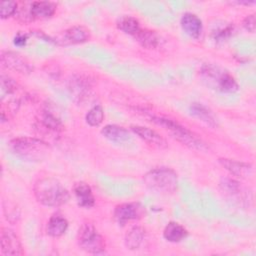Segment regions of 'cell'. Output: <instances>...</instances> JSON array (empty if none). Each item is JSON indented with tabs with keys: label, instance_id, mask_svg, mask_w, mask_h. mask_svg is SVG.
<instances>
[{
	"label": "cell",
	"instance_id": "7a4b0ae2",
	"mask_svg": "<svg viewBox=\"0 0 256 256\" xmlns=\"http://www.w3.org/2000/svg\"><path fill=\"white\" fill-rule=\"evenodd\" d=\"M151 121L168 131L172 135V137H174L183 145L199 151L207 149L206 144L200 137H198V135L190 131L185 126L181 125L176 120L162 116H154L151 118Z\"/></svg>",
	"mask_w": 256,
	"mask_h": 256
},
{
	"label": "cell",
	"instance_id": "603a6c76",
	"mask_svg": "<svg viewBox=\"0 0 256 256\" xmlns=\"http://www.w3.org/2000/svg\"><path fill=\"white\" fill-rule=\"evenodd\" d=\"M117 27L126 34L134 36L140 29L139 21L133 16L123 15L117 21Z\"/></svg>",
	"mask_w": 256,
	"mask_h": 256
},
{
	"label": "cell",
	"instance_id": "484cf974",
	"mask_svg": "<svg viewBox=\"0 0 256 256\" xmlns=\"http://www.w3.org/2000/svg\"><path fill=\"white\" fill-rule=\"evenodd\" d=\"M233 32H234L233 24H227L219 29H216L213 32V37H214L215 41H224V40L228 39L232 35Z\"/></svg>",
	"mask_w": 256,
	"mask_h": 256
},
{
	"label": "cell",
	"instance_id": "44dd1931",
	"mask_svg": "<svg viewBox=\"0 0 256 256\" xmlns=\"http://www.w3.org/2000/svg\"><path fill=\"white\" fill-rule=\"evenodd\" d=\"M145 237V230L140 226H133L125 235V246L130 250L138 249L143 243Z\"/></svg>",
	"mask_w": 256,
	"mask_h": 256
},
{
	"label": "cell",
	"instance_id": "ac0fdd59",
	"mask_svg": "<svg viewBox=\"0 0 256 256\" xmlns=\"http://www.w3.org/2000/svg\"><path fill=\"white\" fill-rule=\"evenodd\" d=\"M189 111H190L192 116L196 117L197 119H199L200 121L206 123L207 125H210L212 127L216 126L217 122H216V118H215L214 114L204 104L194 102V103H192L190 105Z\"/></svg>",
	"mask_w": 256,
	"mask_h": 256
},
{
	"label": "cell",
	"instance_id": "ba28073f",
	"mask_svg": "<svg viewBox=\"0 0 256 256\" xmlns=\"http://www.w3.org/2000/svg\"><path fill=\"white\" fill-rule=\"evenodd\" d=\"M222 192L228 197L229 200L233 201L234 204L243 206L244 203L250 201V192L245 190L238 181L231 178H223L220 182Z\"/></svg>",
	"mask_w": 256,
	"mask_h": 256
},
{
	"label": "cell",
	"instance_id": "83f0119b",
	"mask_svg": "<svg viewBox=\"0 0 256 256\" xmlns=\"http://www.w3.org/2000/svg\"><path fill=\"white\" fill-rule=\"evenodd\" d=\"M17 10V3L14 1H5L1 3L0 8V17L6 19L11 17Z\"/></svg>",
	"mask_w": 256,
	"mask_h": 256
},
{
	"label": "cell",
	"instance_id": "6da1fadb",
	"mask_svg": "<svg viewBox=\"0 0 256 256\" xmlns=\"http://www.w3.org/2000/svg\"><path fill=\"white\" fill-rule=\"evenodd\" d=\"M33 190L36 200L47 207H59L70 199L68 190L53 177L39 179L36 181Z\"/></svg>",
	"mask_w": 256,
	"mask_h": 256
},
{
	"label": "cell",
	"instance_id": "e0dca14e",
	"mask_svg": "<svg viewBox=\"0 0 256 256\" xmlns=\"http://www.w3.org/2000/svg\"><path fill=\"white\" fill-rule=\"evenodd\" d=\"M90 38V31L82 26L76 25L68 28L64 32V41L68 44H79L88 41Z\"/></svg>",
	"mask_w": 256,
	"mask_h": 256
},
{
	"label": "cell",
	"instance_id": "2e32d148",
	"mask_svg": "<svg viewBox=\"0 0 256 256\" xmlns=\"http://www.w3.org/2000/svg\"><path fill=\"white\" fill-rule=\"evenodd\" d=\"M56 4L50 1H34L30 5V15L33 19H48L54 15Z\"/></svg>",
	"mask_w": 256,
	"mask_h": 256
},
{
	"label": "cell",
	"instance_id": "5bb4252c",
	"mask_svg": "<svg viewBox=\"0 0 256 256\" xmlns=\"http://www.w3.org/2000/svg\"><path fill=\"white\" fill-rule=\"evenodd\" d=\"M101 134L110 142L125 144L131 140V135L127 129L115 124H108L101 129Z\"/></svg>",
	"mask_w": 256,
	"mask_h": 256
},
{
	"label": "cell",
	"instance_id": "cb8c5ba5",
	"mask_svg": "<svg viewBox=\"0 0 256 256\" xmlns=\"http://www.w3.org/2000/svg\"><path fill=\"white\" fill-rule=\"evenodd\" d=\"M40 123L43 125V127H45L47 130H50V131L59 132L63 130V125L61 121L56 116L51 114L49 111H44L42 113L40 118Z\"/></svg>",
	"mask_w": 256,
	"mask_h": 256
},
{
	"label": "cell",
	"instance_id": "d6986e66",
	"mask_svg": "<svg viewBox=\"0 0 256 256\" xmlns=\"http://www.w3.org/2000/svg\"><path fill=\"white\" fill-rule=\"evenodd\" d=\"M187 235L188 231L177 222H169L163 231V237L168 242L172 243L181 242L187 237Z\"/></svg>",
	"mask_w": 256,
	"mask_h": 256
},
{
	"label": "cell",
	"instance_id": "8992f818",
	"mask_svg": "<svg viewBox=\"0 0 256 256\" xmlns=\"http://www.w3.org/2000/svg\"><path fill=\"white\" fill-rule=\"evenodd\" d=\"M79 247L91 254H100L104 252L106 244L102 235L91 223H83L78 231Z\"/></svg>",
	"mask_w": 256,
	"mask_h": 256
},
{
	"label": "cell",
	"instance_id": "8fae6325",
	"mask_svg": "<svg viewBox=\"0 0 256 256\" xmlns=\"http://www.w3.org/2000/svg\"><path fill=\"white\" fill-rule=\"evenodd\" d=\"M219 163L232 175L242 178V179H247L252 176L253 174V167L252 165L233 160V159H228V158H220Z\"/></svg>",
	"mask_w": 256,
	"mask_h": 256
},
{
	"label": "cell",
	"instance_id": "ffe728a7",
	"mask_svg": "<svg viewBox=\"0 0 256 256\" xmlns=\"http://www.w3.org/2000/svg\"><path fill=\"white\" fill-rule=\"evenodd\" d=\"M68 228V221L59 214H54L50 217L47 223V234L51 237L58 238L62 236Z\"/></svg>",
	"mask_w": 256,
	"mask_h": 256
},
{
	"label": "cell",
	"instance_id": "f546056e",
	"mask_svg": "<svg viewBox=\"0 0 256 256\" xmlns=\"http://www.w3.org/2000/svg\"><path fill=\"white\" fill-rule=\"evenodd\" d=\"M243 27L251 33L255 32V27H256V20H255V15L254 14H250L248 16L245 17V19L243 20Z\"/></svg>",
	"mask_w": 256,
	"mask_h": 256
},
{
	"label": "cell",
	"instance_id": "4316f807",
	"mask_svg": "<svg viewBox=\"0 0 256 256\" xmlns=\"http://www.w3.org/2000/svg\"><path fill=\"white\" fill-rule=\"evenodd\" d=\"M87 87H88V83L85 82V79L80 77L78 79L71 81L70 89H71V92L75 93L78 97H82L84 93L88 91Z\"/></svg>",
	"mask_w": 256,
	"mask_h": 256
},
{
	"label": "cell",
	"instance_id": "f1b7e54d",
	"mask_svg": "<svg viewBox=\"0 0 256 256\" xmlns=\"http://www.w3.org/2000/svg\"><path fill=\"white\" fill-rule=\"evenodd\" d=\"M17 89V83L8 76H1V90L2 95L4 94H12Z\"/></svg>",
	"mask_w": 256,
	"mask_h": 256
},
{
	"label": "cell",
	"instance_id": "3957f363",
	"mask_svg": "<svg viewBox=\"0 0 256 256\" xmlns=\"http://www.w3.org/2000/svg\"><path fill=\"white\" fill-rule=\"evenodd\" d=\"M200 75L203 82L214 90L223 93H234L239 88L236 79L228 71L217 65H203L200 71Z\"/></svg>",
	"mask_w": 256,
	"mask_h": 256
},
{
	"label": "cell",
	"instance_id": "d4e9b609",
	"mask_svg": "<svg viewBox=\"0 0 256 256\" xmlns=\"http://www.w3.org/2000/svg\"><path fill=\"white\" fill-rule=\"evenodd\" d=\"M86 123L92 127L99 126L104 120V111L100 105L92 107L85 116Z\"/></svg>",
	"mask_w": 256,
	"mask_h": 256
},
{
	"label": "cell",
	"instance_id": "277c9868",
	"mask_svg": "<svg viewBox=\"0 0 256 256\" xmlns=\"http://www.w3.org/2000/svg\"><path fill=\"white\" fill-rule=\"evenodd\" d=\"M10 148L18 157L33 162L44 160L50 152L48 143L41 139L31 137H19L13 139L10 142Z\"/></svg>",
	"mask_w": 256,
	"mask_h": 256
},
{
	"label": "cell",
	"instance_id": "7402d4cb",
	"mask_svg": "<svg viewBox=\"0 0 256 256\" xmlns=\"http://www.w3.org/2000/svg\"><path fill=\"white\" fill-rule=\"evenodd\" d=\"M135 39L140 43L141 46L144 48L152 49L158 46L159 44V37L154 31L148 29H139V31L134 35Z\"/></svg>",
	"mask_w": 256,
	"mask_h": 256
},
{
	"label": "cell",
	"instance_id": "30bf717a",
	"mask_svg": "<svg viewBox=\"0 0 256 256\" xmlns=\"http://www.w3.org/2000/svg\"><path fill=\"white\" fill-rule=\"evenodd\" d=\"M1 251L4 255L11 256L23 254L21 242L15 232L10 228H3L1 231Z\"/></svg>",
	"mask_w": 256,
	"mask_h": 256
},
{
	"label": "cell",
	"instance_id": "4fadbf2b",
	"mask_svg": "<svg viewBox=\"0 0 256 256\" xmlns=\"http://www.w3.org/2000/svg\"><path fill=\"white\" fill-rule=\"evenodd\" d=\"M180 24L183 31L190 37L194 39L200 37L203 30V24L197 15L190 12L184 13L180 19Z\"/></svg>",
	"mask_w": 256,
	"mask_h": 256
},
{
	"label": "cell",
	"instance_id": "7c38bea8",
	"mask_svg": "<svg viewBox=\"0 0 256 256\" xmlns=\"http://www.w3.org/2000/svg\"><path fill=\"white\" fill-rule=\"evenodd\" d=\"M131 130L142 140L147 142L148 144H151L153 146H156L158 148H166L168 146L166 140L155 130H152L148 127L139 126V125H133L131 126Z\"/></svg>",
	"mask_w": 256,
	"mask_h": 256
},
{
	"label": "cell",
	"instance_id": "4dcf8cb0",
	"mask_svg": "<svg viewBox=\"0 0 256 256\" xmlns=\"http://www.w3.org/2000/svg\"><path fill=\"white\" fill-rule=\"evenodd\" d=\"M27 40H28V35L27 34H25V33H17L16 36L14 37V39H13V43L16 46L22 47V46L26 45Z\"/></svg>",
	"mask_w": 256,
	"mask_h": 256
},
{
	"label": "cell",
	"instance_id": "9c48e42d",
	"mask_svg": "<svg viewBox=\"0 0 256 256\" xmlns=\"http://www.w3.org/2000/svg\"><path fill=\"white\" fill-rule=\"evenodd\" d=\"M1 64L7 69L22 74H29L33 70V67L24 57L12 51H5L1 53Z\"/></svg>",
	"mask_w": 256,
	"mask_h": 256
},
{
	"label": "cell",
	"instance_id": "52a82bcc",
	"mask_svg": "<svg viewBox=\"0 0 256 256\" xmlns=\"http://www.w3.org/2000/svg\"><path fill=\"white\" fill-rule=\"evenodd\" d=\"M144 214L145 209L138 202L122 203L117 205L114 209V219L121 226L125 225L129 221L141 219Z\"/></svg>",
	"mask_w": 256,
	"mask_h": 256
},
{
	"label": "cell",
	"instance_id": "5b68a950",
	"mask_svg": "<svg viewBox=\"0 0 256 256\" xmlns=\"http://www.w3.org/2000/svg\"><path fill=\"white\" fill-rule=\"evenodd\" d=\"M143 181L150 190L161 194H173L178 187L176 172L167 167L150 170L144 175Z\"/></svg>",
	"mask_w": 256,
	"mask_h": 256
},
{
	"label": "cell",
	"instance_id": "9a60e30c",
	"mask_svg": "<svg viewBox=\"0 0 256 256\" xmlns=\"http://www.w3.org/2000/svg\"><path fill=\"white\" fill-rule=\"evenodd\" d=\"M73 191L79 206L88 209L95 205L94 195L92 193L91 187L87 183L82 181L77 182L73 187Z\"/></svg>",
	"mask_w": 256,
	"mask_h": 256
}]
</instances>
